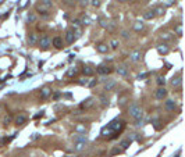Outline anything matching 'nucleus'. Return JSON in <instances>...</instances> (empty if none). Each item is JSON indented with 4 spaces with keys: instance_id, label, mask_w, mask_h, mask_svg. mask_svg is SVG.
<instances>
[{
    "instance_id": "obj_43",
    "label": "nucleus",
    "mask_w": 185,
    "mask_h": 157,
    "mask_svg": "<svg viewBox=\"0 0 185 157\" xmlns=\"http://www.w3.org/2000/svg\"><path fill=\"white\" fill-rule=\"evenodd\" d=\"M96 84H98V81H96V79H92L91 82H88V86H91V88H92V86H95Z\"/></svg>"
},
{
    "instance_id": "obj_3",
    "label": "nucleus",
    "mask_w": 185,
    "mask_h": 157,
    "mask_svg": "<svg viewBox=\"0 0 185 157\" xmlns=\"http://www.w3.org/2000/svg\"><path fill=\"white\" fill-rule=\"evenodd\" d=\"M38 45H39V47H42V49H47V47L52 45V39L49 38V35H42V36L38 39Z\"/></svg>"
},
{
    "instance_id": "obj_42",
    "label": "nucleus",
    "mask_w": 185,
    "mask_h": 157,
    "mask_svg": "<svg viewBox=\"0 0 185 157\" xmlns=\"http://www.w3.org/2000/svg\"><path fill=\"white\" fill-rule=\"evenodd\" d=\"M99 21H100V25H102L103 28H106V27H107V21H106V20H103V18H100Z\"/></svg>"
},
{
    "instance_id": "obj_13",
    "label": "nucleus",
    "mask_w": 185,
    "mask_h": 157,
    "mask_svg": "<svg viewBox=\"0 0 185 157\" xmlns=\"http://www.w3.org/2000/svg\"><path fill=\"white\" fill-rule=\"evenodd\" d=\"M52 43H53V46H55L56 49H61V47H63V39H61L60 36H56V38H53Z\"/></svg>"
},
{
    "instance_id": "obj_23",
    "label": "nucleus",
    "mask_w": 185,
    "mask_h": 157,
    "mask_svg": "<svg viewBox=\"0 0 185 157\" xmlns=\"http://www.w3.org/2000/svg\"><path fill=\"white\" fill-rule=\"evenodd\" d=\"M85 142H74V150L75 152H81L84 147H85Z\"/></svg>"
},
{
    "instance_id": "obj_26",
    "label": "nucleus",
    "mask_w": 185,
    "mask_h": 157,
    "mask_svg": "<svg viewBox=\"0 0 185 157\" xmlns=\"http://www.w3.org/2000/svg\"><path fill=\"white\" fill-rule=\"evenodd\" d=\"M100 102H102V106H103V107H107V106H109V97H107L106 94H102V96H100Z\"/></svg>"
},
{
    "instance_id": "obj_22",
    "label": "nucleus",
    "mask_w": 185,
    "mask_h": 157,
    "mask_svg": "<svg viewBox=\"0 0 185 157\" xmlns=\"http://www.w3.org/2000/svg\"><path fill=\"white\" fill-rule=\"evenodd\" d=\"M93 104V97H88L87 100H84V103L81 104V108H88Z\"/></svg>"
},
{
    "instance_id": "obj_27",
    "label": "nucleus",
    "mask_w": 185,
    "mask_h": 157,
    "mask_svg": "<svg viewBox=\"0 0 185 157\" xmlns=\"http://www.w3.org/2000/svg\"><path fill=\"white\" fill-rule=\"evenodd\" d=\"M118 46H120L118 39H111V41H110V47H111V49L116 50V49H118Z\"/></svg>"
},
{
    "instance_id": "obj_46",
    "label": "nucleus",
    "mask_w": 185,
    "mask_h": 157,
    "mask_svg": "<svg viewBox=\"0 0 185 157\" xmlns=\"http://www.w3.org/2000/svg\"><path fill=\"white\" fill-rule=\"evenodd\" d=\"M116 1H125V0H116Z\"/></svg>"
},
{
    "instance_id": "obj_37",
    "label": "nucleus",
    "mask_w": 185,
    "mask_h": 157,
    "mask_svg": "<svg viewBox=\"0 0 185 157\" xmlns=\"http://www.w3.org/2000/svg\"><path fill=\"white\" fill-rule=\"evenodd\" d=\"M121 36H122L124 39H128V38H130V32L124 29V31H121Z\"/></svg>"
},
{
    "instance_id": "obj_40",
    "label": "nucleus",
    "mask_w": 185,
    "mask_h": 157,
    "mask_svg": "<svg viewBox=\"0 0 185 157\" xmlns=\"http://www.w3.org/2000/svg\"><path fill=\"white\" fill-rule=\"evenodd\" d=\"M121 152H122V149L116 147V149H113V150H111V154H117V153H121Z\"/></svg>"
},
{
    "instance_id": "obj_31",
    "label": "nucleus",
    "mask_w": 185,
    "mask_h": 157,
    "mask_svg": "<svg viewBox=\"0 0 185 157\" xmlns=\"http://www.w3.org/2000/svg\"><path fill=\"white\" fill-rule=\"evenodd\" d=\"M164 11L166 10H164L163 7H156V9L153 10V13H154V15H163Z\"/></svg>"
},
{
    "instance_id": "obj_44",
    "label": "nucleus",
    "mask_w": 185,
    "mask_h": 157,
    "mask_svg": "<svg viewBox=\"0 0 185 157\" xmlns=\"http://www.w3.org/2000/svg\"><path fill=\"white\" fill-rule=\"evenodd\" d=\"M92 4H93L95 7H99V6H100V0H92Z\"/></svg>"
},
{
    "instance_id": "obj_39",
    "label": "nucleus",
    "mask_w": 185,
    "mask_h": 157,
    "mask_svg": "<svg viewBox=\"0 0 185 157\" xmlns=\"http://www.w3.org/2000/svg\"><path fill=\"white\" fill-rule=\"evenodd\" d=\"M79 1V6L81 7H87L88 6V0H78Z\"/></svg>"
},
{
    "instance_id": "obj_19",
    "label": "nucleus",
    "mask_w": 185,
    "mask_h": 157,
    "mask_svg": "<svg viewBox=\"0 0 185 157\" xmlns=\"http://www.w3.org/2000/svg\"><path fill=\"white\" fill-rule=\"evenodd\" d=\"M181 84H182L181 77H175V78H173V79H171V86H173V88H180V86H181Z\"/></svg>"
},
{
    "instance_id": "obj_45",
    "label": "nucleus",
    "mask_w": 185,
    "mask_h": 157,
    "mask_svg": "<svg viewBox=\"0 0 185 157\" xmlns=\"http://www.w3.org/2000/svg\"><path fill=\"white\" fill-rule=\"evenodd\" d=\"M148 77V74H141L139 77H138V79H143V78H146Z\"/></svg>"
},
{
    "instance_id": "obj_16",
    "label": "nucleus",
    "mask_w": 185,
    "mask_h": 157,
    "mask_svg": "<svg viewBox=\"0 0 185 157\" xmlns=\"http://www.w3.org/2000/svg\"><path fill=\"white\" fill-rule=\"evenodd\" d=\"M143 28H145V24H143L142 21L134 22V25H132V29H134V31H136V32L143 31Z\"/></svg>"
},
{
    "instance_id": "obj_41",
    "label": "nucleus",
    "mask_w": 185,
    "mask_h": 157,
    "mask_svg": "<svg viewBox=\"0 0 185 157\" xmlns=\"http://www.w3.org/2000/svg\"><path fill=\"white\" fill-rule=\"evenodd\" d=\"M78 84H79V85H88V79H87V78H82V79H79V81H78Z\"/></svg>"
},
{
    "instance_id": "obj_8",
    "label": "nucleus",
    "mask_w": 185,
    "mask_h": 157,
    "mask_svg": "<svg viewBox=\"0 0 185 157\" xmlns=\"http://www.w3.org/2000/svg\"><path fill=\"white\" fill-rule=\"evenodd\" d=\"M74 41H75L74 31H73L71 28H68V29L65 31V42L68 43V45H71V43H74Z\"/></svg>"
},
{
    "instance_id": "obj_35",
    "label": "nucleus",
    "mask_w": 185,
    "mask_h": 157,
    "mask_svg": "<svg viewBox=\"0 0 185 157\" xmlns=\"http://www.w3.org/2000/svg\"><path fill=\"white\" fill-rule=\"evenodd\" d=\"M11 120H13V118H11V115H6V117H4V120H3V124L7 126L11 122Z\"/></svg>"
},
{
    "instance_id": "obj_5",
    "label": "nucleus",
    "mask_w": 185,
    "mask_h": 157,
    "mask_svg": "<svg viewBox=\"0 0 185 157\" xmlns=\"http://www.w3.org/2000/svg\"><path fill=\"white\" fill-rule=\"evenodd\" d=\"M164 108L167 111H174L175 108H177V102H175L174 99H167L164 102Z\"/></svg>"
},
{
    "instance_id": "obj_38",
    "label": "nucleus",
    "mask_w": 185,
    "mask_h": 157,
    "mask_svg": "<svg viewBox=\"0 0 185 157\" xmlns=\"http://www.w3.org/2000/svg\"><path fill=\"white\" fill-rule=\"evenodd\" d=\"M75 74H77V68L74 67V68L68 70V73H67V75H68V77H73V75H75Z\"/></svg>"
},
{
    "instance_id": "obj_18",
    "label": "nucleus",
    "mask_w": 185,
    "mask_h": 157,
    "mask_svg": "<svg viewBox=\"0 0 185 157\" xmlns=\"http://www.w3.org/2000/svg\"><path fill=\"white\" fill-rule=\"evenodd\" d=\"M96 50L99 53H107L109 52V46L106 43H99L98 46H96Z\"/></svg>"
},
{
    "instance_id": "obj_9",
    "label": "nucleus",
    "mask_w": 185,
    "mask_h": 157,
    "mask_svg": "<svg viewBox=\"0 0 185 157\" xmlns=\"http://www.w3.org/2000/svg\"><path fill=\"white\" fill-rule=\"evenodd\" d=\"M141 59H142V52L141 50H134V52L130 53V60L131 61L136 63V61H139Z\"/></svg>"
},
{
    "instance_id": "obj_6",
    "label": "nucleus",
    "mask_w": 185,
    "mask_h": 157,
    "mask_svg": "<svg viewBox=\"0 0 185 157\" xmlns=\"http://www.w3.org/2000/svg\"><path fill=\"white\" fill-rule=\"evenodd\" d=\"M35 10L38 11V13L41 14V17H42V18H45V20H47V18L50 17V14H49V10H46V9H45V7H42L41 4H36Z\"/></svg>"
},
{
    "instance_id": "obj_21",
    "label": "nucleus",
    "mask_w": 185,
    "mask_h": 157,
    "mask_svg": "<svg viewBox=\"0 0 185 157\" xmlns=\"http://www.w3.org/2000/svg\"><path fill=\"white\" fill-rule=\"evenodd\" d=\"M82 73H84V75H85V77H91V75H93V73H95V70H93L92 67H89V65H87V67H84Z\"/></svg>"
},
{
    "instance_id": "obj_14",
    "label": "nucleus",
    "mask_w": 185,
    "mask_h": 157,
    "mask_svg": "<svg viewBox=\"0 0 185 157\" xmlns=\"http://www.w3.org/2000/svg\"><path fill=\"white\" fill-rule=\"evenodd\" d=\"M50 94H52V89H50L49 86H45L43 89L41 90V97H42V99H47Z\"/></svg>"
},
{
    "instance_id": "obj_36",
    "label": "nucleus",
    "mask_w": 185,
    "mask_h": 157,
    "mask_svg": "<svg viewBox=\"0 0 185 157\" xmlns=\"http://www.w3.org/2000/svg\"><path fill=\"white\" fill-rule=\"evenodd\" d=\"M160 38H162L163 41H170V39H171L170 33H162V35H160Z\"/></svg>"
},
{
    "instance_id": "obj_7",
    "label": "nucleus",
    "mask_w": 185,
    "mask_h": 157,
    "mask_svg": "<svg viewBox=\"0 0 185 157\" xmlns=\"http://www.w3.org/2000/svg\"><path fill=\"white\" fill-rule=\"evenodd\" d=\"M154 97L157 99V100H163V99H166L167 97V90H166V88H159L156 92H154Z\"/></svg>"
},
{
    "instance_id": "obj_34",
    "label": "nucleus",
    "mask_w": 185,
    "mask_h": 157,
    "mask_svg": "<svg viewBox=\"0 0 185 157\" xmlns=\"http://www.w3.org/2000/svg\"><path fill=\"white\" fill-rule=\"evenodd\" d=\"M35 21H36V15H35L33 13H29V14H28V22L32 24V22H35Z\"/></svg>"
},
{
    "instance_id": "obj_24",
    "label": "nucleus",
    "mask_w": 185,
    "mask_h": 157,
    "mask_svg": "<svg viewBox=\"0 0 185 157\" xmlns=\"http://www.w3.org/2000/svg\"><path fill=\"white\" fill-rule=\"evenodd\" d=\"M87 136L85 135H81V134H78V135L74 136V142H85L87 143Z\"/></svg>"
},
{
    "instance_id": "obj_10",
    "label": "nucleus",
    "mask_w": 185,
    "mask_h": 157,
    "mask_svg": "<svg viewBox=\"0 0 185 157\" xmlns=\"http://www.w3.org/2000/svg\"><path fill=\"white\" fill-rule=\"evenodd\" d=\"M157 52H159V54H168V52H170V47H168V45L167 43H162V45H159L157 46Z\"/></svg>"
},
{
    "instance_id": "obj_17",
    "label": "nucleus",
    "mask_w": 185,
    "mask_h": 157,
    "mask_svg": "<svg viewBox=\"0 0 185 157\" xmlns=\"http://www.w3.org/2000/svg\"><path fill=\"white\" fill-rule=\"evenodd\" d=\"M25 122H27V117L24 114H18L15 117V124L17 125H24Z\"/></svg>"
},
{
    "instance_id": "obj_11",
    "label": "nucleus",
    "mask_w": 185,
    "mask_h": 157,
    "mask_svg": "<svg viewBox=\"0 0 185 157\" xmlns=\"http://www.w3.org/2000/svg\"><path fill=\"white\" fill-rule=\"evenodd\" d=\"M116 73L118 74L120 77H128V68L125 65H118L116 68Z\"/></svg>"
},
{
    "instance_id": "obj_28",
    "label": "nucleus",
    "mask_w": 185,
    "mask_h": 157,
    "mask_svg": "<svg viewBox=\"0 0 185 157\" xmlns=\"http://www.w3.org/2000/svg\"><path fill=\"white\" fill-rule=\"evenodd\" d=\"M156 15H154V13H153V10L152 11H146L145 14H143V18L145 20H153Z\"/></svg>"
},
{
    "instance_id": "obj_47",
    "label": "nucleus",
    "mask_w": 185,
    "mask_h": 157,
    "mask_svg": "<svg viewBox=\"0 0 185 157\" xmlns=\"http://www.w3.org/2000/svg\"><path fill=\"white\" fill-rule=\"evenodd\" d=\"M0 3H3V0H0Z\"/></svg>"
},
{
    "instance_id": "obj_32",
    "label": "nucleus",
    "mask_w": 185,
    "mask_h": 157,
    "mask_svg": "<svg viewBox=\"0 0 185 157\" xmlns=\"http://www.w3.org/2000/svg\"><path fill=\"white\" fill-rule=\"evenodd\" d=\"M79 21H81V24H82V25H89V24H91V18H89L88 15H85V17H82Z\"/></svg>"
},
{
    "instance_id": "obj_1",
    "label": "nucleus",
    "mask_w": 185,
    "mask_h": 157,
    "mask_svg": "<svg viewBox=\"0 0 185 157\" xmlns=\"http://www.w3.org/2000/svg\"><path fill=\"white\" fill-rule=\"evenodd\" d=\"M124 126H125V122H124L122 120H113L109 125H107V128L110 129V132L113 134V138H116V136L122 131Z\"/></svg>"
},
{
    "instance_id": "obj_20",
    "label": "nucleus",
    "mask_w": 185,
    "mask_h": 157,
    "mask_svg": "<svg viewBox=\"0 0 185 157\" xmlns=\"http://www.w3.org/2000/svg\"><path fill=\"white\" fill-rule=\"evenodd\" d=\"M39 1H41L39 4H41L42 7H45L46 10H49V9L53 6V0H39Z\"/></svg>"
},
{
    "instance_id": "obj_30",
    "label": "nucleus",
    "mask_w": 185,
    "mask_h": 157,
    "mask_svg": "<svg viewBox=\"0 0 185 157\" xmlns=\"http://www.w3.org/2000/svg\"><path fill=\"white\" fill-rule=\"evenodd\" d=\"M131 145V140L130 139H124V140H121V143H120V146L121 149H127V147Z\"/></svg>"
},
{
    "instance_id": "obj_33",
    "label": "nucleus",
    "mask_w": 185,
    "mask_h": 157,
    "mask_svg": "<svg viewBox=\"0 0 185 157\" xmlns=\"http://www.w3.org/2000/svg\"><path fill=\"white\" fill-rule=\"evenodd\" d=\"M174 31H175V33H177L178 36H181V35H182V25H181V24H178V25L174 28Z\"/></svg>"
},
{
    "instance_id": "obj_12",
    "label": "nucleus",
    "mask_w": 185,
    "mask_h": 157,
    "mask_svg": "<svg viewBox=\"0 0 185 157\" xmlns=\"http://www.w3.org/2000/svg\"><path fill=\"white\" fill-rule=\"evenodd\" d=\"M114 86H116V81L114 79H106V84H104V90L106 92H109V90H113L114 89Z\"/></svg>"
},
{
    "instance_id": "obj_25",
    "label": "nucleus",
    "mask_w": 185,
    "mask_h": 157,
    "mask_svg": "<svg viewBox=\"0 0 185 157\" xmlns=\"http://www.w3.org/2000/svg\"><path fill=\"white\" fill-rule=\"evenodd\" d=\"M156 84L159 85V88H162V86L164 88V85H166V78H164L163 75L157 77V79H156Z\"/></svg>"
},
{
    "instance_id": "obj_15",
    "label": "nucleus",
    "mask_w": 185,
    "mask_h": 157,
    "mask_svg": "<svg viewBox=\"0 0 185 157\" xmlns=\"http://www.w3.org/2000/svg\"><path fill=\"white\" fill-rule=\"evenodd\" d=\"M38 39H39V38H38V35L32 32V33H29V36H28V43H29L31 46H35V45L38 43Z\"/></svg>"
},
{
    "instance_id": "obj_29",
    "label": "nucleus",
    "mask_w": 185,
    "mask_h": 157,
    "mask_svg": "<svg viewBox=\"0 0 185 157\" xmlns=\"http://www.w3.org/2000/svg\"><path fill=\"white\" fill-rule=\"evenodd\" d=\"M75 131H77V132H79L81 135H85V132H87V128H85V125H77L75 126Z\"/></svg>"
},
{
    "instance_id": "obj_4",
    "label": "nucleus",
    "mask_w": 185,
    "mask_h": 157,
    "mask_svg": "<svg viewBox=\"0 0 185 157\" xmlns=\"http://www.w3.org/2000/svg\"><path fill=\"white\" fill-rule=\"evenodd\" d=\"M96 71H98V74H100V75H109V74H111L114 70H113V67L109 65V64H100L98 68H96Z\"/></svg>"
},
{
    "instance_id": "obj_2",
    "label": "nucleus",
    "mask_w": 185,
    "mask_h": 157,
    "mask_svg": "<svg viewBox=\"0 0 185 157\" xmlns=\"http://www.w3.org/2000/svg\"><path fill=\"white\" fill-rule=\"evenodd\" d=\"M130 115L135 120V121H138V120H142L143 111H142V108L136 104V103H132V104L130 106Z\"/></svg>"
}]
</instances>
